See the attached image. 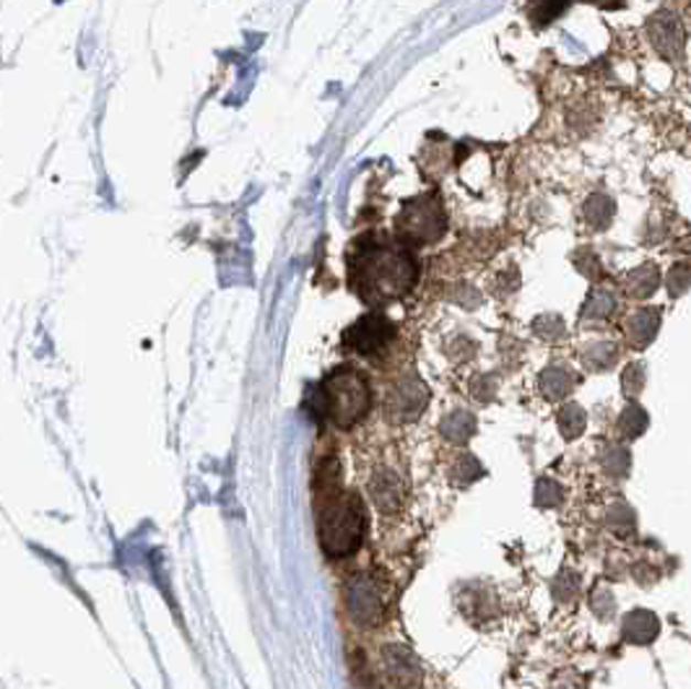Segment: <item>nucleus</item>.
<instances>
[{"instance_id":"f257e3e1","label":"nucleus","mask_w":691,"mask_h":689,"mask_svg":"<svg viewBox=\"0 0 691 689\" xmlns=\"http://www.w3.org/2000/svg\"><path fill=\"white\" fill-rule=\"evenodd\" d=\"M348 289L373 310L406 300L419 284L421 266L413 248L382 232H364L346 252Z\"/></svg>"},{"instance_id":"f03ea898","label":"nucleus","mask_w":691,"mask_h":689,"mask_svg":"<svg viewBox=\"0 0 691 689\" xmlns=\"http://www.w3.org/2000/svg\"><path fill=\"white\" fill-rule=\"evenodd\" d=\"M315 520L317 539L327 557L354 555L367 534V510L354 492L341 484V469L336 459H323L315 469Z\"/></svg>"},{"instance_id":"7ed1b4c3","label":"nucleus","mask_w":691,"mask_h":689,"mask_svg":"<svg viewBox=\"0 0 691 689\" xmlns=\"http://www.w3.org/2000/svg\"><path fill=\"white\" fill-rule=\"evenodd\" d=\"M373 409V388L364 373L352 365L331 369L317 386L310 388L307 411L315 422H333L348 430Z\"/></svg>"},{"instance_id":"20e7f679","label":"nucleus","mask_w":691,"mask_h":689,"mask_svg":"<svg viewBox=\"0 0 691 689\" xmlns=\"http://www.w3.org/2000/svg\"><path fill=\"white\" fill-rule=\"evenodd\" d=\"M447 232V206L436 187L413 195L400 206L392 219V235L409 248H429L436 245Z\"/></svg>"},{"instance_id":"39448f33","label":"nucleus","mask_w":691,"mask_h":689,"mask_svg":"<svg viewBox=\"0 0 691 689\" xmlns=\"http://www.w3.org/2000/svg\"><path fill=\"white\" fill-rule=\"evenodd\" d=\"M643 32L647 45L652 47V53L658 55L660 61L671 63L673 68H681L683 61H687L689 32L679 13L671 9L652 13V17L645 21Z\"/></svg>"},{"instance_id":"423d86ee","label":"nucleus","mask_w":691,"mask_h":689,"mask_svg":"<svg viewBox=\"0 0 691 689\" xmlns=\"http://www.w3.org/2000/svg\"><path fill=\"white\" fill-rule=\"evenodd\" d=\"M396 323L390 321L382 310H369L344 333V346L356 357L377 359L388 352V346L396 341Z\"/></svg>"},{"instance_id":"0eeeda50","label":"nucleus","mask_w":691,"mask_h":689,"mask_svg":"<svg viewBox=\"0 0 691 689\" xmlns=\"http://www.w3.org/2000/svg\"><path fill=\"white\" fill-rule=\"evenodd\" d=\"M429 403V388L417 373L398 375L385 394V417L392 424H409L424 413Z\"/></svg>"},{"instance_id":"6e6552de","label":"nucleus","mask_w":691,"mask_h":689,"mask_svg":"<svg viewBox=\"0 0 691 689\" xmlns=\"http://www.w3.org/2000/svg\"><path fill=\"white\" fill-rule=\"evenodd\" d=\"M346 604L352 620L361 627L380 625L385 616L382 596L369 575H356L352 583L346 585Z\"/></svg>"},{"instance_id":"1a4fd4ad","label":"nucleus","mask_w":691,"mask_h":689,"mask_svg":"<svg viewBox=\"0 0 691 689\" xmlns=\"http://www.w3.org/2000/svg\"><path fill=\"white\" fill-rule=\"evenodd\" d=\"M382 666H385V677H388V685L392 689H419L421 687V666L409 648H400V645H385Z\"/></svg>"},{"instance_id":"9d476101","label":"nucleus","mask_w":691,"mask_h":689,"mask_svg":"<svg viewBox=\"0 0 691 689\" xmlns=\"http://www.w3.org/2000/svg\"><path fill=\"white\" fill-rule=\"evenodd\" d=\"M660 323H663V310L660 308H637L624 317V341L631 346V349H645L650 346L655 336H658Z\"/></svg>"},{"instance_id":"9b49d317","label":"nucleus","mask_w":691,"mask_h":689,"mask_svg":"<svg viewBox=\"0 0 691 689\" xmlns=\"http://www.w3.org/2000/svg\"><path fill=\"white\" fill-rule=\"evenodd\" d=\"M369 495H373V503L380 513L390 515L398 513L406 503V487L400 482L396 471L390 469H377L373 478H369Z\"/></svg>"},{"instance_id":"f8f14e48","label":"nucleus","mask_w":691,"mask_h":689,"mask_svg":"<svg viewBox=\"0 0 691 689\" xmlns=\"http://www.w3.org/2000/svg\"><path fill=\"white\" fill-rule=\"evenodd\" d=\"M577 219L582 229L591 232V235H601V232L611 229V224L616 219V201L608 193L593 191L582 201Z\"/></svg>"},{"instance_id":"ddd939ff","label":"nucleus","mask_w":691,"mask_h":689,"mask_svg":"<svg viewBox=\"0 0 691 689\" xmlns=\"http://www.w3.org/2000/svg\"><path fill=\"white\" fill-rule=\"evenodd\" d=\"M660 281H663V276H660L658 266L639 263L622 276V281H618V292L627 297V300L643 302V300H650V297L658 292Z\"/></svg>"},{"instance_id":"4468645a","label":"nucleus","mask_w":691,"mask_h":689,"mask_svg":"<svg viewBox=\"0 0 691 689\" xmlns=\"http://www.w3.org/2000/svg\"><path fill=\"white\" fill-rule=\"evenodd\" d=\"M580 377L572 367L566 365H549L538 375V390L546 401H564V398L572 396V390L577 388Z\"/></svg>"},{"instance_id":"2eb2a0df","label":"nucleus","mask_w":691,"mask_h":689,"mask_svg":"<svg viewBox=\"0 0 691 689\" xmlns=\"http://www.w3.org/2000/svg\"><path fill=\"white\" fill-rule=\"evenodd\" d=\"M618 313V294L611 287L595 284L580 310V323H608Z\"/></svg>"},{"instance_id":"dca6fc26","label":"nucleus","mask_w":691,"mask_h":689,"mask_svg":"<svg viewBox=\"0 0 691 689\" xmlns=\"http://www.w3.org/2000/svg\"><path fill=\"white\" fill-rule=\"evenodd\" d=\"M580 359L591 373H606V369L616 367L618 359H622V346L611 338L587 341L580 349Z\"/></svg>"},{"instance_id":"f3484780","label":"nucleus","mask_w":691,"mask_h":689,"mask_svg":"<svg viewBox=\"0 0 691 689\" xmlns=\"http://www.w3.org/2000/svg\"><path fill=\"white\" fill-rule=\"evenodd\" d=\"M658 633H660L658 616H655L652 612H647V609H635V612H629L622 622L624 640H629L635 645L652 643L655 637H658Z\"/></svg>"},{"instance_id":"a211bd4d","label":"nucleus","mask_w":691,"mask_h":689,"mask_svg":"<svg viewBox=\"0 0 691 689\" xmlns=\"http://www.w3.org/2000/svg\"><path fill=\"white\" fill-rule=\"evenodd\" d=\"M574 0H526V19L536 29H546L562 19Z\"/></svg>"},{"instance_id":"6ab92c4d","label":"nucleus","mask_w":691,"mask_h":689,"mask_svg":"<svg viewBox=\"0 0 691 689\" xmlns=\"http://www.w3.org/2000/svg\"><path fill=\"white\" fill-rule=\"evenodd\" d=\"M476 427H478L476 417H473L471 411L455 409V411H450L445 419H442L440 432H442V438L455 442V445H465V442H468L473 434H476Z\"/></svg>"},{"instance_id":"aec40b11","label":"nucleus","mask_w":691,"mask_h":689,"mask_svg":"<svg viewBox=\"0 0 691 689\" xmlns=\"http://www.w3.org/2000/svg\"><path fill=\"white\" fill-rule=\"evenodd\" d=\"M557 424H559V432L564 434V440H574V438H580L582 432H585L587 413L580 403L570 401V403H564L562 409H559Z\"/></svg>"},{"instance_id":"412c9836","label":"nucleus","mask_w":691,"mask_h":689,"mask_svg":"<svg viewBox=\"0 0 691 689\" xmlns=\"http://www.w3.org/2000/svg\"><path fill=\"white\" fill-rule=\"evenodd\" d=\"M572 266L577 268L580 276H585L587 281H601L603 273H606V268H603V260L598 252H595V248H591V245H580L577 250L570 256Z\"/></svg>"},{"instance_id":"4be33fe9","label":"nucleus","mask_w":691,"mask_h":689,"mask_svg":"<svg viewBox=\"0 0 691 689\" xmlns=\"http://www.w3.org/2000/svg\"><path fill=\"white\" fill-rule=\"evenodd\" d=\"M647 424H650V417H647V411L639 406L637 401H629L627 406H624L622 417H618V432L624 434L627 440H635L639 438L647 430Z\"/></svg>"},{"instance_id":"5701e85b","label":"nucleus","mask_w":691,"mask_h":689,"mask_svg":"<svg viewBox=\"0 0 691 689\" xmlns=\"http://www.w3.org/2000/svg\"><path fill=\"white\" fill-rule=\"evenodd\" d=\"M530 331H533V336L546 341V344H559V341L566 338V323L564 317L557 313L538 315L536 321L530 323Z\"/></svg>"},{"instance_id":"b1692460","label":"nucleus","mask_w":691,"mask_h":689,"mask_svg":"<svg viewBox=\"0 0 691 689\" xmlns=\"http://www.w3.org/2000/svg\"><path fill=\"white\" fill-rule=\"evenodd\" d=\"M603 520H606V526L618 536H631L637 531L635 510H631L627 503H611L606 515H603Z\"/></svg>"},{"instance_id":"393cba45","label":"nucleus","mask_w":691,"mask_h":689,"mask_svg":"<svg viewBox=\"0 0 691 689\" xmlns=\"http://www.w3.org/2000/svg\"><path fill=\"white\" fill-rule=\"evenodd\" d=\"M666 289L671 300H679L687 292H691V263L689 260H676L666 273Z\"/></svg>"},{"instance_id":"a878e982","label":"nucleus","mask_w":691,"mask_h":689,"mask_svg":"<svg viewBox=\"0 0 691 689\" xmlns=\"http://www.w3.org/2000/svg\"><path fill=\"white\" fill-rule=\"evenodd\" d=\"M629 466H631V455L627 448L624 445L606 448V453H603V471H606L608 476H614V478L627 476Z\"/></svg>"},{"instance_id":"bb28decb","label":"nucleus","mask_w":691,"mask_h":689,"mask_svg":"<svg viewBox=\"0 0 691 689\" xmlns=\"http://www.w3.org/2000/svg\"><path fill=\"white\" fill-rule=\"evenodd\" d=\"M450 476H453V484H457V487H468V484L476 482L478 476H484V469L473 455H461V459L453 463Z\"/></svg>"},{"instance_id":"cd10ccee","label":"nucleus","mask_w":691,"mask_h":689,"mask_svg":"<svg viewBox=\"0 0 691 689\" xmlns=\"http://www.w3.org/2000/svg\"><path fill=\"white\" fill-rule=\"evenodd\" d=\"M518 289H520V271L515 266L501 268V271L492 279V292L501 297V300L512 297Z\"/></svg>"},{"instance_id":"c85d7f7f","label":"nucleus","mask_w":691,"mask_h":689,"mask_svg":"<svg viewBox=\"0 0 691 689\" xmlns=\"http://www.w3.org/2000/svg\"><path fill=\"white\" fill-rule=\"evenodd\" d=\"M645 383H647V367L643 365V362H629V365L624 367V373H622L624 394L631 396V398L639 396L643 394Z\"/></svg>"},{"instance_id":"c756f323","label":"nucleus","mask_w":691,"mask_h":689,"mask_svg":"<svg viewBox=\"0 0 691 689\" xmlns=\"http://www.w3.org/2000/svg\"><path fill=\"white\" fill-rule=\"evenodd\" d=\"M580 585L582 580L574 570H562L554 580V596L557 601H562V604H570V601L577 596L580 593Z\"/></svg>"},{"instance_id":"7c9ffc66","label":"nucleus","mask_w":691,"mask_h":689,"mask_svg":"<svg viewBox=\"0 0 691 689\" xmlns=\"http://www.w3.org/2000/svg\"><path fill=\"white\" fill-rule=\"evenodd\" d=\"M562 497H564L562 487H559L557 482H551V478H541V482L536 484V505L557 507L562 503Z\"/></svg>"},{"instance_id":"2f4dec72","label":"nucleus","mask_w":691,"mask_h":689,"mask_svg":"<svg viewBox=\"0 0 691 689\" xmlns=\"http://www.w3.org/2000/svg\"><path fill=\"white\" fill-rule=\"evenodd\" d=\"M591 606L598 620H611L616 614V599L608 589H595L591 593Z\"/></svg>"},{"instance_id":"473e14b6","label":"nucleus","mask_w":691,"mask_h":689,"mask_svg":"<svg viewBox=\"0 0 691 689\" xmlns=\"http://www.w3.org/2000/svg\"><path fill=\"white\" fill-rule=\"evenodd\" d=\"M471 394L476 401L482 403H489L494 394H497V383H494L492 375H478L471 380Z\"/></svg>"},{"instance_id":"72a5a7b5","label":"nucleus","mask_w":691,"mask_h":689,"mask_svg":"<svg viewBox=\"0 0 691 689\" xmlns=\"http://www.w3.org/2000/svg\"><path fill=\"white\" fill-rule=\"evenodd\" d=\"M447 354L457 362H468L476 354V344L468 336H455L453 344L447 346Z\"/></svg>"},{"instance_id":"f704fd0d","label":"nucleus","mask_w":691,"mask_h":689,"mask_svg":"<svg viewBox=\"0 0 691 689\" xmlns=\"http://www.w3.org/2000/svg\"><path fill=\"white\" fill-rule=\"evenodd\" d=\"M582 3H591L595 6V9H603V11H616V9H622L627 0H582Z\"/></svg>"},{"instance_id":"c9c22d12","label":"nucleus","mask_w":691,"mask_h":689,"mask_svg":"<svg viewBox=\"0 0 691 689\" xmlns=\"http://www.w3.org/2000/svg\"><path fill=\"white\" fill-rule=\"evenodd\" d=\"M559 689H580V687L574 685V679H564L562 685H559Z\"/></svg>"}]
</instances>
